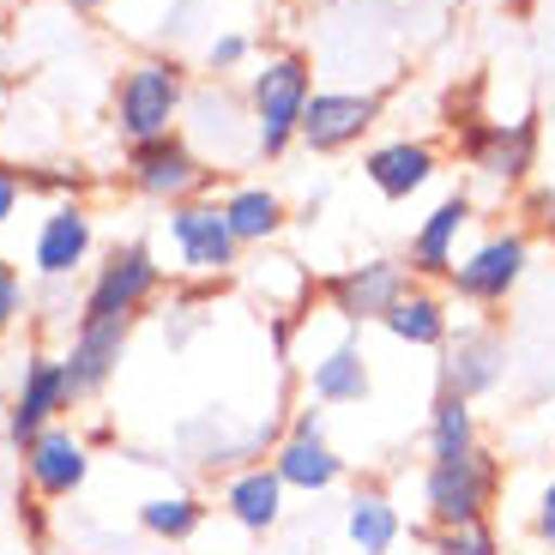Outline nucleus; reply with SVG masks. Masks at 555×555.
Masks as SVG:
<instances>
[{
  "instance_id": "1",
  "label": "nucleus",
  "mask_w": 555,
  "mask_h": 555,
  "mask_svg": "<svg viewBox=\"0 0 555 555\" xmlns=\"http://www.w3.org/2000/svg\"><path fill=\"white\" fill-rule=\"evenodd\" d=\"M314 98V61L302 49H278L260 67L248 73V121H254V157L260 164H284L296 152V133H302V109Z\"/></svg>"
},
{
  "instance_id": "2",
  "label": "nucleus",
  "mask_w": 555,
  "mask_h": 555,
  "mask_svg": "<svg viewBox=\"0 0 555 555\" xmlns=\"http://www.w3.org/2000/svg\"><path fill=\"white\" fill-rule=\"evenodd\" d=\"M188 98H194V73L181 67V55H139L115 73V98H109V121L127 145L157 133H176L181 115H188Z\"/></svg>"
},
{
  "instance_id": "3",
  "label": "nucleus",
  "mask_w": 555,
  "mask_h": 555,
  "mask_svg": "<svg viewBox=\"0 0 555 555\" xmlns=\"http://www.w3.org/2000/svg\"><path fill=\"white\" fill-rule=\"evenodd\" d=\"M501 489H507V465H501V453H489V447H477V453H465V459L423 465V483H416L423 526L447 531V526H477V519H495Z\"/></svg>"
},
{
  "instance_id": "4",
  "label": "nucleus",
  "mask_w": 555,
  "mask_h": 555,
  "mask_svg": "<svg viewBox=\"0 0 555 555\" xmlns=\"http://www.w3.org/2000/svg\"><path fill=\"white\" fill-rule=\"evenodd\" d=\"M127 194L152 199V206H181V199H206L211 188H218V169L206 164V157L188 145V133H157V139H139V145H127Z\"/></svg>"
},
{
  "instance_id": "5",
  "label": "nucleus",
  "mask_w": 555,
  "mask_h": 555,
  "mask_svg": "<svg viewBox=\"0 0 555 555\" xmlns=\"http://www.w3.org/2000/svg\"><path fill=\"white\" fill-rule=\"evenodd\" d=\"M164 291V266L152 242H115L79 291V320H139Z\"/></svg>"
},
{
  "instance_id": "6",
  "label": "nucleus",
  "mask_w": 555,
  "mask_h": 555,
  "mask_svg": "<svg viewBox=\"0 0 555 555\" xmlns=\"http://www.w3.org/2000/svg\"><path fill=\"white\" fill-rule=\"evenodd\" d=\"M526 272H531V236L526 230H489V236H477L472 248L459 254L453 272H447V296L489 314V308L514 302Z\"/></svg>"
},
{
  "instance_id": "7",
  "label": "nucleus",
  "mask_w": 555,
  "mask_h": 555,
  "mask_svg": "<svg viewBox=\"0 0 555 555\" xmlns=\"http://www.w3.org/2000/svg\"><path fill=\"white\" fill-rule=\"evenodd\" d=\"M164 236H169V254H176V266H181L188 278L223 284V278L242 266V242L230 236V218H223L218 194L169 206V211H164Z\"/></svg>"
},
{
  "instance_id": "8",
  "label": "nucleus",
  "mask_w": 555,
  "mask_h": 555,
  "mask_svg": "<svg viewBox=\"0 0 555 555\" xmlns=\"http://www.w3.org/2000/svg\"><path fill=\"white\" fill-rule=\"evenodd\" d=\"M411 284H416V278H411V266H404V260H392V254H369V260L338 266L333 278H320V302H326V314H333L338 326L362 333V326H380L387 308L399 302Z\"/></svg>"
},
{
  "instance_id": "9",
  "label": "nucleus",
  "mask_w": 555,
  "mask_h": 555,
  "mask_svg": "<svg viewBox=\"0 0 555 555\" xmlns=\"http://www.w3.org/2000/svg\"><path fill=\"white\" fill-rule=\"evenodd\" d=\"M375 127H380V91H369V85H362V91L357 85H314L296 145L314 152V157H345V152H357Z\"/></svg>"
},
{
  "instance_id": "10",
  "label": "nucleus",
  "mask_w": 555,
  "mask_h": 555,
  "mask_svg": "<svg viewBox=\"0 0 555 555\" xmlns=\"http://www.w3.org/2000/svg\"><path fill=\"white\" fill-rule=\"evenodd\" d=\"M538 121L519 115V121H465L459 127V157L472 164L477 181L501 188V194H514L526 188L531 169H538Z\"/></svg>"
},
{
  "instance_id": "11",
  "label": "nucleus",
  "mask_w": 555,
  "mask_h": 555,
  "mask_svg": "<svg viewBox=\"0 0 555 555\" xmlns=\"http://www.w3.org/2000/svg\"><path fill=\"white\" fill-rule=\"evenodd\" d=\"M18 483L25 495H37L42 507H61L91 483V441L67 423H49L42 435H30L18 447Z\"/></svg>"
},
{
  "instance_id": "12",
  "label": "nucleus",
  "mask_w": 555,
  "mask_h": 555,
  "mask_svg": "<svg viewBox=\"0 0 555 555\" xmlns=\"http://www.w3.org/2000/svg\"><path fill=\"white\" fill-rule=\"evenodd\" d=\"M73 387H67V369H61L55 350L30 345L18 357V380H13V399H7V441L25 447L30 435H42L49 423H67L73 411Z\"/></svg>"
},
{
  "instance_id": "13",
  "label": "nucleus",
  "mask_w": 555,
  "mask_h": 555,
  "mask_svg": "<svg viewBox=\"0 0 555 555\" xmlns=\"http://www.w3.org/2000/svg\"><path fill=\"white\" fill-rule=\"evenodd\" d=\"M435 387L441 392H459V399H489V392L507 380V338H501V326H489V320H472V326H453V338H447L441 350H435Z\"/></svg>"
},
{
  "instance_id": "14",
  "label": "nucleus",
  "mask_w": 555,
  "mask_h": 555,
  "mask_svg": "<svg viewBox=\"0 0 555 555\" xmlns=\"http://www.w3.org/2000/svg\"><path fill=\"white\" fill-rule=\"evenodd\" d=\"M98 254V218L85 199H55V206L37 218V236H30V272L42 284H73V278L91 266Z\"/></svg>"
},
{
  "instance_id": "15",
  "label": "nucleus",
  "mask_w": 555,
  "mask_h": 555,
  "mask_svg": "<svg viewBox=\"0 0 555 555\" xmlns=\"http://www.w3.org/2000/svg\"><path fill=\"white\" fill-rule=\"evenodd\" d=\"M127 345H133V320H73L67 350H61V369H67L73 399H103L109 380L121 375Z\"/></svg>"
},
{
  "instance_id": "16",
  "label": "nucleus",
  "mask_w": 555,
  "mask_h": 555,
  "mask_svg": "<svg viewBox=\"0 0 555 555\" xmlns=\"http://www.w3.org/2000/svg\"><path fill=\"white\" fill-rule=\"evenodd\" d=\"M284 507H291V489L272 472V459H254V465H236L223 472L218 483V514L242 531V538H266V531L284 526Z\"/></svg>"
},
{
  "instance_id": "17",
  "label": "nucleus",
  "mask_w": 555,
  "mask_h": 555,
  "mask_svg": "<svg viewBox=\"0 0 555 555\" xmlns=\"http://www.w3.org/2000/svg\"><path fill=\"white\" fill-rule=\"evenodd\" d=\"M472 218H477V199L459 188V194H447V199H435L429 206V218H416V230H411V248H404V266H411V278H423V284H435L441 278L447 284V272L459 266V242H465V230H472Z\"/></svg>"
},
{
  "instance_id": "18",
  "label": "nucleus",
  "mask_w": 555,
  "mask_h": 555,
  "mask_svg": "<svg viewBox=\"0 0 555 555\" xmlns=\"http://www.w3.org/2000/svg\"><path fill=\"white\" fill-rule=\"evenodd\" d=\"M435 176H441V145H429V139L392 133V139H375V145L362 152V181H369L380 199H392V206L416 199Z\"/></svg>"
},
{
  "instance_id": "19",
  "label": "nucleus",
  "mask_w": 555,
  "mask_h": 555,
  "mask_svg": "<svg viewBox=\"0 0 555 555\" xmlns=\"http://www.w3.org/2000/svg\"><path fill=\"white\" fill-rule=\"evenodd\" d=\"M302 387L314 404H326V411H345V404H362L369 392H375V369H369V350H362V338L338 333L333 345H320L314 357L302 362Z\"/></svg>"
},
{
  "instance_id": "20",
  "label": "nucleus",
  "mask_w": 555,
  "mask_h": 555,
  "mask_svg": "<svg viewBox=\"0 0 555 555\" xmlns=\"http://www.w3.org/2000/svg\"><path fill=\"white\" fill-rule=\"evenodd\" d=\"M181 133L188 145H206V133H218V157L211 169H230V164H248L254 157V121H248V103L218 91V85H199L194 98H188V115H181Z\"/></svg>"
},
{
  "instance_id": "21",
  "label": "nucleus",
  "mask_w": 555,
  "mask_h": 555,
  "mask_svg": "<svg viewBox=\"0 0 555 555\" xmlns=\"http://www.w3.org/2000/svg\"><path fill=\"white\" fill-rule=\"evenodd\" d=\"M218 206H223V218H230V236L242 242V254L272 248V242L291 230V199L278 194L272 181H230Z\"/></svg>"
},
{
  "instance_id": "22",
  "label": "nucleus",
  "mask_w": 555,
  "mask_h": 555,
  "mask_svg": "<svg viewBox=\"0 0 555 555\" xmlns=\"http://www.w3.org/2000/svg\"><path fill=\"white\" fill-rule=\"evenodd\" d=\"M380 333H387L392 345H404V350H441L447 338H453V296L416 278L411 291L387 308Z\"/></svg>"
},
{
  "instance_id": "23",
  "label": "nucleus",
  "mask_w": 555,
  "mask_h": 555,
  "mask_svg": "<svg viewBox=\"0 0 555 555\" xmlns=\"http://www.w3.org/2000/svg\"><path fill=\"white\" fill-rule=\"evenodd\" d=\"M266 459H272V472L284 477L291 495H326V489L345 483V453L326 435H284Z\"/></svg>"
},
{
  "instance_id": "24",
  "label": "nucleus",
  "mask_w": 555,
  "mask_h": 555,
  "mask_svg": "<svg viewBox=\"0 0 555 555\" xmlns=\"http://www.w3.org/2000/svg\"><path fill=\"white\" fill-rule=\"evenodd\" d=\"M423 447H429V465L477 453V447H483V423H477V404H472V399H459V392H441V387H435L429 416H423Z\"/></svg>"
},
{
  "instance_id": "25",
  "label": "nucleus",
  "mask_w": 555,
  "mask_h": 555,
  "mask_svg": "<svg viewBox=\"0 0 555 555\" xmlns=\"http://www.w3.org/2000/svg\"><path fill=\"white\" fill-rule=\"evenodd\" d=\"M133 519H139V531L157 538V543H194L211 519V501L194 495V489H157V495H145L133 507Z\"/></svg>"
},
{
  "instance_id": "26",
  "label": "nucleus",
  "mask_w": 555,
  "mask_h": 555,
  "mask_svg": "<svg viewBox=\"0 0 555 555\" xmlns=\"http://www.w3.org/2000/svg\"><path fill=\"white\" fill-rule=\"evenodd\" d=\"M345 538L357 555H392L404 543V514L392 507L387 489H357L345 501Z\"/></svg>"
},
{
  "instance_id": "27",
  "label": "nucleus",
  "mask_w": 555,
  "mask_h": 555,
  "mask_svg": "<svg viewBox=\"0 0 555 555\" xmlns=\"http://www.w3.org/2000/svg\"><path fill=\"white\" fill-rule=\"evenodd\" d=\"M423 550H429V555H501V531H495V519H477V526H447V531L423 526Z\"/></svg>"
},
{
  "instance_id": "28",
  "label": "nucleus",
  "mask_w": 555,
  "mask_h": 555,
  "mask_svg": "<svg viewBox=\"0 0 555 555\" xmlns=\"http://www.w3.org/2000/svg\"><path fill=\"white\" fill-rule=\"evenodd\" d=\"M25 188L30 194H49V199H79L91 188L79 164H25Z\"/></svg>"
},
{
  "instance_id": "29",
  "label": "nucleus",
  "mask_w": 555,
  "mask_h": 555,
  "mask_svg": "<svg viewBox=\"0 0 555 555\" xmlns=\"http://www.w3.org/2000/svg\"><path fill=\"white\" fill-rule=\"evenodd\" d=\"M206 73L211 79H223V73H242L254 61V37L248 30H218V37H206Z\"/></svg>"
},
{
  "instance_id": "30",
  "label": "nucleus",
  "mask_w": 555,
  "mask_h": 555,
  "mask_svg": "<svg viewBox=\"0 0 555 555\" xmlns=\"http://www.w3.org/2000/svg\"><path fill=\"white\" fill-rule=\"evenodd\" d=\"M526 531L543 555H555V472L531 489V507H526Z\"/></svg>"
},
{
  "instance_id": "31",
  "label": "nucleus",
  "mask_w": 555,
  "mask_h": 555,
  "mask_svg": "<svg viewBox=\"0 0 555 555\" xmlns=\"http://www.w3.org/2000/svg\"><path fill=\"white\" fill-rule=\"evenodd\" d=\"M25 314H30V284H25V272L0 254V333H13Z\"/></svg>"
},
{
  "instance_id": "32",
  "label": "nucleus",
  "mask_w": 555,
  "mask_h": 555,
  "mask_svg": "<svg viewBox=\"0 0 555 555\" xmlns=\"http://www.w3.org/2000/svg\"><path fill=\"white\" fill-rule=\"evenodd\" d=\"M25 169H13V164H0V230L18 218V206H25Z\"/></svg>"
},
{
  "instance_id": "33",
  "label": "nucleus",
  "mask_w": 555,
  "mask_h": 555,
  "mask_svg": "<svg viewBox=\"0 0 555 555\" xmlns=\"http://www.w3.org/2000/svg\"><path fill=\"white\" fill-rule=\"evenodd\" d=\"M526 218L555 236V181H543V188H531V194H526Z\"/></svg>"
},
{
  "instance_id": "34",
  "label": "nucleus",
  "mask_w": 555,
  "mask_h": 555,
  "mask_svg": "<svg viewBox=\"0 0 555 555\" xmlns=\"http://www.w3.org/2000/svg\"><path fill=\"white\" fill-rule=\"evenodd\" d=\"M61 7H73V13H103V7H115V0H61Z\"/></svg>"
}]
</instances>
